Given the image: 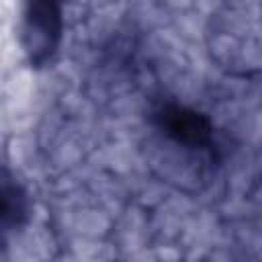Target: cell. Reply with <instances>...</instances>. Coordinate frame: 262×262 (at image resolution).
Wrapping results in <instances>:
<instances>
[{
	"label": "cell",
	"instance_id": "6da1fadb",
	"mask_svg": "<svg viewBox=\"0 0 262 262\" xmlns=\"http://www.w3.org/2000/svg\"><path fill=\"white\" fill-rule=\"evenodd\" d=\"M158 127L176 143L186 147H207L213 139V125L211 121L188 106L166 104L156 113Z\"/></svg>",
	"mask_w": 262,
	"mask_h": 262
},
{
	"label": "cell",
	"instance_id": "7a4b0ae2",
	"mask_svg": "<svg viewBox=\"0 0 262 262\" xmlns=\"http://www.w3.org/2000/svg\"><path fill=\"white\" fill-rule=\"evenodd\" d=\"M27 39L29 51L37 61V53H41V61L57 47L61 35V6L59 0H31L27 10Z\"/></svg>",
	"mask_w": 262,
	"mask_h": 262
}]
</instances>
